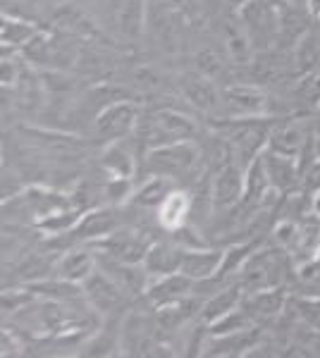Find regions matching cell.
Returning <instances> with one entry per match:
<instances>
[{
    "mask_svg": "<svg viewBox=\"0 0 320 358\" xmlns=\"http://www.w3.org/2000/svg\"><path fill=\"white\" fill-rule=\"evenodd\" d=\"M81 292H84V299L89 301L91 308L103 315L120 313V308H125V303L130 301V296L101 268H96L94 275L86 277L84 285H81Z\"/></svg>",
    "mask_w": 320,
    "mask_h": 358,
    "instance_id": "cell-10",
    "label": "cell"
},
{
    "mask_svg": "<svg viewBox=\"0 0 320 358\" xmlns=\"http://www.w3.org/2000/svg\"><path fill=\"white\" fill-rule=\"evenodd\" d=\"M177 187V182L170 177H160V175H148L146 182H141V187L134 189L130 203L144 210H155L160 206V201L165 199L172 189Z\"/></svg>",
    "mask_w": 320,
    "mask_h": 358,
    "instance_id": "cell-24",
    "label": "cell"
},
{
    "mask_svg": "<svg viewBox=\"0 0 320 358\" xmlns=\"http://www.w3.org/2000/svg\"><path fill=\"white\" fill-rule=\"evenodd\" d=\"M153 244L151 239H146L141 232L137 229H122L118 227L113 234L101 239L98 244H94L98 251L106 253L110 258H118L125 263H144L148 253V246Z\"/></svg>",
    "mask_w": 320,
    "mask_h": 358,
    "instance_id": "cell-13",
    "label": "cell"
},
{
    "mask_svg": "<svg viewBox=\"0 0 320 358\" xmlns=\"http://www.w3.org/2000/svg\"><path fill=\"white\" fill-rule=\"evenodd\" d=\"M91 246V244H89ZM86 244L74 246L60 256L55 265V273L60 280L72 282V285H84L86 277H91L98 268V256Z\"/></svg>",
    "mask_w": 320,
    "mask_h": 358,
    "instance_id": "cell-17",
    "label": "cell"
},
{
    "mask_svg": "<svg viewBox=\"0 0 320 358\" xmlns=\"http://www.w3.org/2000/svg\"><path fill=\"white\" fill-rule=\"evenodd\" d=\"M244 175L246 167H242L237 160L220 165L213 175L211 184V203L218 213L232 210V208L242 206L244 201Z\"/></svg>",
    "mask_w": 320,
    "mask_h": 358,
    "instance_id": "cell-9",
    "label": "cell"
},
{
    "mask_svg": "<svg viewBox=\"0 0 320 358\" xmlns=\"http://www.w3.org/2000/svg\"><path fill=\"white\" fill-rule=\"evenodd\" d=\"M223 258H225V248H213V246L184 248L179 273L187 275L189 280H194L196 287L208 285V282H213L218 277Z\"/></svg>",
    "mask_w": 320,
    "mask_h": 358,
    "instance_id": "cell-14",
    "label": "cell"
},
{
    "mask_svg": "<svg viewBox=\"0 0 320 358\" xmlns=\"http://www.w3.org/2000/svg\"><path fill=\"white\" fill-rule=\"evenodd\" d=\"M201 163V148L196 146L194 138L189 141H174L165 146L146 151V172L148 175H160L170 179H184Z\"/></svg>",
    "mask_w": 320,
    "mask_h": 358,
    "instance_id": "cell-3",
    "label": "cell"
},
{
    "mask_svg": "<svg viewBox=\"0 0 320 358\" xmlns=\"http://www.w3.org/2000/svg\"><path fill=\"white\" fill-rule=\"evenodd\" d=\"M194 289H196L194 280H189V277L182 273H172V275L153 277L144 296H146L155 308H162V306H167V303H174V301H179V299L191 296Z\"/></svg>",
    "mask_w": 320,
    "mask_h": 358,
    "instance_id": "cell-18",
    "label": "cell"
},
{
    "mask_svg": "<svg viewBox=\"0 0 320 358\" xmlns=\"http://www.w3.org/2000/svg\"><path fill=\"white\" fill-rule=\"evenodd\" d=\"M275 253L277 251H270V248H260V251L251 253V258H249L246 265L242 268L239 277H237V285L242 287L244 294L280 287L282 268Z\"/></svg>",
    "mask_w": 320,
    "mask_h": 358,
    "instance_id": "cell-7",
    "label": "cell"
},
{
    "mask_svg": "<svg viewBox=\"0 0 320 358\" xmlns=\"http://www.w3.org/2000/svg\"><path fill=\"white\" fill-rule=\"evenodd\" d=\"M220 115L225 120L265 117V115H270L265 91L256 84L223 86V108H220Z\"/></svg>",
    "mask_w": 320,
    "mask_h": 358,
    "instance_id": "cell-6",
    "label": "cell"
},
{
    "mask_svg": "<svg viewBox=\"0 0 320 358\" xmlns=\"http://www.w3.org/2000/svg\"><path fill=\"white\" fill-rule=\"evenodd\" d=\"M98 268L103 270L108 277H113V282L120 287L130 299H137L141 294H146L151 285V275L144 268V263H125L118 258H110L106 253L98 256Z\"/></svg>",
    "mask_w": 320,
    "mask_h": 358,
    "instance_id": "cell-11",
    "label": "cell"
},
{
    "mask_svg": "<svg viewBox=\"0 0 320 358\" xmlns=\"http://www.w3.org/2000/svg\"><path fill=\"white\" fill-rule=\"evenodd\" d=\"M244 301V289L239 285H232V287H225L223 292H215L206 303L201 306V317L203 322H215L220 317H225L227 313H232L235 308H239Z\"/></svg>",
    "mask_w": 320,
    "mask_h": 358,
    "instance_id": "cell-25",
    "label": "cell"
},
{
    "mask_svg": "<svg viewBox=\"0 0 320 358\" xmlns=\"http://www.w3.org/2000/svg\"><path fill=\"white\" fill-rule=\"evenodd\" d=\"M141 122V110L132 101H110L96 115V134L103 141L113 143L122 138H132Z\"/></svg>",
    "mask_w": 320,
    "mask_h": 358,
    "instance_id": "cell-5",
    "label": "cell"
},
{
    "mask_svg": "<svg viewBox=\"0 0 320 358\" xmlns=\"http://www.w3.org/2000/svg\"><path fill=\"white\" fill-rule=\"evenodd\" d=\"M196 131H199V127L189 115L177 113L172 108H160V110L151 113L148 117H141L137 134L144 141L146 151H151V148L165 146V143L196 138Z\"/></svg>",
    "mask_w": 320,
    "mask_h": 358,
    "instance_id": "cell-2",
    "label": "cell"
},
{
    "mask_svg": "<svg viewBox=\"0 0 320 358\" xmlns=\"http://www.w3.org/2000/svg\"><path fill=\"white\" fill-rule=\"evenodd\" d=\"M184 256V246H179L177 241H153L148 246V253L144 258V268L148 270L151 280L162 275H172L179 273V265H182Z\"/></svg>",
    "mask_w": 320,
    "mask_h": 358,
    "instance_id": "cell-20",
    "label": "cell"
},
{
    "mask_svg": "<svg viewBox=\"0 0 320 358\" xmlns=\"http://www.w3.org/2000/svg\"><path fill=\"white\" fill-rule=\"evenodd\" d=\"M118 24L125 36H139L144 29V0H122Z\"/></svg>",
    "mask_w": 320,
    "mask_h": 358,
    "instance_id": "cell-27",
    "label": "cell"
},
{
    "mask_svg": "<svg viewBox=\"0 0 320 358\" xmlns=\"http://www.w3.org/2000/svg\"><path fill=\"white\" fill-rule=\"evenodd\" d=\"M36 38V31L27 22H13L3 20V45L15 48V45H27Z\"/></svg>",
    "mask_w": 320,
    "mask_h": 358,
    "instance_id": "cell-28",
    "label": "cell"
},
{
    "mask_svg": "<svg viewBox=\"0 0 320 358\" xmlns=\"http://www.w3.org/2000/svg\"><path fill=\"white\" fill-rule=\"evenodd\" d=\"M316 138V127L313 120L306 117H289V120H275L267 138V151L287 155V158L301 160L308 146Z\"/></svg>",
    "mask_w": 320,
    "mask_h": 358,
    "instance_id": "cell-4",
    "label": "cell"
},
{
    "mask_svg": "<svg viewBox=\"0 0 320 358\" xmlns=\"http://www.w3.org/2000/svg\"><path fill=\"white\" fill-rule=\"evenodd\" d=\"M316 163H320V134H316Z\"/></svg>",
    "mask_w": 320,
    "mask_h": 358,
    "instance_id": "cell-34",
    "label": "cell"
},
{
    "mask_svg": "<svg viewBox=\"0 0 320 358\" xmlns=\"http://www.w3.org/2000/svg\"><path fill=\"white\" fill-rule=\"evenodd\" d=\"M277 8H280V5L270 3V0H249L244 8L237 10V17H239L242 24L246 27L253 45L272 43L277 29L282 24L280 15H277Z\"/></svg>",
    "mask_w": 320,
    "mask_h": 358,
    "instance_id": "cell-8",
    "label": "cell"
},
{
    "mask_svg": "<svg viewBox=\"0 0 320 358\" xmlns=\"http://www.w3.org/2000/svg\"><path fill=\"white\" fill-rule=\"evenodd\" d=\"M311 210L316 213V215H320V192L311 196Z\"/></svg>",
    "mask_w": 320,
    "mask_h": 358,
    "instance_id": "cell-31",
    "label": "cell"
},
{
    "mask_svg": "<svg viewBox=\"0 0 320 358\" xmlns=\"http://www.w3.org/2000/svg\"><path fill=\"white\" fill-rule=\"evenodd\" d=\"M130 138H122V141H113L106 146L101 158L103 170L108 172L110 179H132L137 175V155L132 153V148L127 146Z\"/></svg>",
    "mask_w": 320,
    "mask_h": 358,
    "instance_id": "cell-22",
    "label": "cell"
},
{
    "mask_svg": "<svg viewBox=\"0 0 320 358\" xmlns=\"http://www.w3.org/2000/svg\"><path fill=\"white\" fill-rule=\"evenodd\" d=\"M277 117H239V120H225L223 136L232 151V158L242 167L253 163L260 153L267 148L270 129Z\"/></svg>",
    "mask_w": 320,
    "mask_h": 358,
    "instance_id": "cell-1",
    "label": "cell"
},
{
    "mask_svg": "<svg viewBox=\"0 0 320 358\" xmlns=\"http://www.w3.org/2000/svg\"><path fill=\"white\" fill-rule=\"evenodd\" d=\"M194 208H196L194 194L182 187H174L172 192L160 201V206L155 208V222H158V227L162 232L172 234L191 222Z\"/></svg>",
    "mask_w": 320,
    "mask_h": 358,
    "instance_id": "cell-12",
    "label": "cell"
},
{
    "mask_svg": "<svg viewBox=\"0 0 320 358\" xmlns=\"http://www.w3.org/2000/svg\"><path fill=\"white\" fill-rule=\"evenodd\" d=\"M263 163L270 177V184L277 196H292L304 187V170H301L299 160L287 158V155L263 151Z\"/></svg>",
    "mask_w": 320,
    "mask_h": 358,
    "instance_id": "cell-15",
    "label": "cell"
},
{
    "mask_svg": "<svg viewBox=\"0 0 320 358\" xmlns=\"http://www.w3.org/2000/svg\"><path fill=\"white\" fill-rule=\"evenodd\" d=\"M244 310L251 315V320L258 325V322L272 320L284 306V294L280 287L275 289H263V292H249L244 294Z\"/></svg>",
    "mask_w": 320,
    "mask_h": 358,
    "instance_id": "cell-23",
    "label": "cell"
},
{
    "mask_svg": "<svg viewBox=\"0 0 320 358\" xmlns=\"http://www.w3.org/2000/svg\"><path fill=\"white\" fill-rule=\"evenodd\" d=\"M306 10L313 20H320V0H306Z\"/></svg>",
    "mask_w": 320,
    "mask_h": 358,
    "instance_id": "cell-30",
    "label": "cell"
},
{
    "mask_svg": "<svg viewBox=\"0 0 320 358\" xmlns=\"http://www.w3.org/2000/svg\"><path fill=\"white\" fill-rule=\"evenodd\" d=\"M313 127H316V134H320V103L316 106V115H313Z\"/></svg>",
    "mask_w": 320,
    "mask_h": 358,
    "instance_id": "cell-32",
    "label": "cell"
},
{
    "mask_svg": "<svg viewBox=\"0 0 320 358\" xmlns=\"http://www.w3.org/2000/svg\"><path fill=\"white\" fill-rule=\"evenodd\" d=\"M267 196H277L275 189L270 184L267 177L265 163H263V153L246 165V175H244V201L242 206H260L267 201Z\"/></svg>",
    "mask_w": 320,
    "mask_h": 358,
    "instance_id": "cell-21",
    "label": "cell"
},
{
    "mask_svg": "<svg viewBox=\"0 0 320 358\" xmlns=\"http://www.w3.org/2000/svg\"><path fill=\"white\" fill-rule=\"evenodd\" d=\"M199 74H203V77L213 79V82H218L220 74H223V60H220V55H215L213 50H203V53H199Z\"/></svg>",
    "mask_w": 320,
    "mask_h": 358,
    "instance_id": "cell-29",
    "label": "cell"
},
{
    "mask_svg": "<svg viewBox=\"0 0 320 358\" xmlns=\"http://www.w3.org/2000/svg\"><path fill=\"white\" fill-rule=\"evenodd\" d=\"M246 3H249V0H230V5H232V8H235V10L244 8V5H246Z\"/></svg>",
    "mask_w": 320,
    "mask_h": 358,
    "instance_id": "cell-33",
    "label": "cell"
},
{
    "mask_svg": "<svg viewBox=\"0 0 320 358\" xmlns=\"http://www.w3.org/2000/svg\"><path fill=\"white\" fill-rule=\"evenodd\" d=\"M182 96L201 113H220L223 108V89L203 74H187L182 79Z\"/></svg>",
    "mask_w": 320,
    "mask_h": 358,
    "instance_id": "cell-19",
    "label": "cell"
},
{
    "mask_svg": "<svg viewBox=\"0 0 320 358\" xmlns=\"http://www.w3.org/2000/svg\"><path fill=\"white\" fill-rule=\"evenodd\" d=\"M120 227V220L115 215L113 208H94V210H84V215L79 217V222L72 227L74 239L79 244H98L101 239H106Z\"/></svg>",
    "mask_w": 320,
    "mask_h": 358,
    "instance_id": "cell-16",
    "label": "cell"
},
{
    "mask_svg": "<svg viewBox=\"0 0 320 358\" xmlns=\"http://www.w3.org/2000/svg\"><path fill=\"white\" fill-rule=\"evenodd\" d=\"M225 48L230 53L232 65H246L251 60V55L256 53V45L249 36L246 27L239 22H230L225 27Z\"/></svg>",
    "mask_w": 320,
    "mask_h": 358,
    "instance_id": "cell-26",
    "label": "cell"
}]
</instances>
